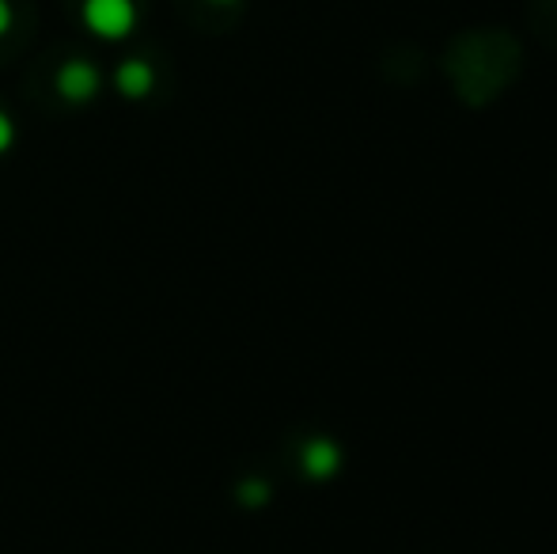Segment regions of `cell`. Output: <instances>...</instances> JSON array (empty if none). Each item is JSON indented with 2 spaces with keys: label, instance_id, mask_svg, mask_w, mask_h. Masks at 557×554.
I'll list each match as a JSON object with an SVG mask.
<instances>
[{
  "label": "cell",
  "instance_id": "6da1fadb",
  "mask_svg": "<svg viewBox=\"0 0 557 554\" xmlns=\"http://www.w3.org/2000/svg\"><path fill=\"white\" fill-rule=\"evenodd\" d=\"M88 15L91 27L103 30V35H122L129 27V4L125 0H91Z\"/></svg>",
  "mask_w": 557,
  "mask_h": 554
},
{
  "label": "cell",
  "instance_id": "7a4b0ae2",
  "mask_svg": "<svg viewBox=\"0 0 557 554\" xmlns=\"http://www.w3.org/2000/svg\"><path fill=\"white\" fill-rule=\"evenodd\" d=\"M91 88H96V76H91L84 65H73V69H65V73H61V91H65V96L84 99Z\"/></svg>",
  "mask_w": 557,
  "mask_h": 554
},
{
  "label": "cell",
  "instance_id": "3957f363",
  "mask_svg": "<svg viewBox=\"0 0 557 554\" xmlns=\"http://www.w3.org/2000/svg\"><path fill=\"white\" fill-rule=\"evenodd\" d=\"M145 84H148L145 69H122V88H129V91H145Z\"/></svg>",
  "mask_w": 557,
  "mask_h": 554
},
{
  "label": "cell",
  "instance_id": "277c9868",
  "mask_svg": "<svg viewBox=\"0 0 557 554\" xmlns=\"http://www.w3.org/2000/svg\"><path fill=\"white\" fill-rule=\"evenodd\" d=\"M8 140H12V122L0 114V148H8Z\"/></svg>",
  "mask_w": 557,
  "mask_h": 554
},
{
  "label": "cell",
  "instance_id": "5b68a950",
  "mask_svg": "<svg viewBox=\"0 0 557 554\" xmlns=\"http://www.w3.org/2000/svg\"><path fill=\"white\" fill-rule=\"evenodd\" d=\"M4 20H8V15H4V8H0V27H4Z\"/></svg>",
  "mask_w": 557,
  "mask_h": 554
}]
</instances>
